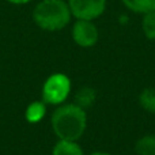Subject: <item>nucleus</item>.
I'll use <instances>...</instances> for the list:
<instances>
[{
  "instance_id": "obj_6",
  "label": "nucleus",
  "mask_w": 155,
  "mask_h": 155,
  "mask_svg": "<svg viewBox=\"0 0 155 155\" xmlns=\"http://www.w3.org/2000/svg\"><path fill=\"white\" fill-rule=\"evenodd\" d=\"M129 11L135 14H144L155 11V0H121Z\"/></svg>"
},
{
  "instance_id": "obj_4",
  "label": "nucleus",
  "mask_w": 155,
  "mask_h": 155,
  "mask_svg": "<svg viewBox=\"0 0 155 155\" xmlns=\"http://www.w3.org/2000/svg\"><path fill=\"white\" fill-rule=\"evenodd\" d=\"M71 15L82 21H94L105 12L106 0H70Z\"/></svg>"
},
{
  "instance_id": "obj_2",
  "label": "nucleus",
  "mask_w": 155,
  "mask_h": 155,
  "mask_svg": "<svg viewBox=\"0 0 155 155\" xmlns=\"http://www.w3.org/2000/svg\"><path fill=\"white\" fill-rule=\"evenodd\" d=\"M70 5L64 0H41L33 11V21L45 31H59L71 21Z\"/></svg>"
},
{
  "instance_id": "obj_5",
  "label": "nucleus",
  "mask_w": 155,
  "mask_h": 155,
  "mask_svg": "<svg viewBox=\"0 0 155 155\" xmlns=\"http://www.w3.org/2000/svg\"><path fill=\"white\" fill-rule=\"evenodd\" d=\"M72 38L80 48H91L95 45L99 38L98 29L93 23V21L76 19L72 26Z\"/></svg>"
},
{
  "instance_id": "obj_3",
  "label": "nucleus",
  "mask_w": 155,
  "mask_h": 155,
  "mask_svg": "<svg viewBox=\"0 0 155 155\" xmlns=\"http://www.w3.org/2000/svg\"><path fill=\"white\" fill-rule=\"evenodd\" d=\"M71 91V80L64 74H53L45 80L42 87V101L49 105H61Z\"/></svg>"
},
{
  "instance_id": "obj_12",
  "label": "nucleus",
  "mask_w": 155,
  "mask_h": 155,
  "mask_svg": "<svg viewBox=\"0 0 155 155\" xmlns=\"http://www.w3.org/2000/svg\"><path fill=\"white\" fill-rule=\"evenodd\" d=\"M142 30H143V34L146 35V38L155 40V11L147 12L143 15Z\"/></svg>"
},
{
  "instance_id": "obj_13",
  "label": "nucleus",
  "mask_w": 155,
  "mask_h": 155,
  "mask_svg": "<svg viewBox=\"0 0 155 155\" xmlns=\"http://www.w3.org/2000/svg\"><path fill=\"white\" fill-rule=\"evenodd\" d=\"M8 3H12V4H26V3L31 2V0H7Z\"/></svg>"
},
{
  "instance_id": "obj_9",
  "label": "nucleus",
  "mask_w": 155,
  "mask_h": 155,
  "mask_svg": "<svg viewBox=\"0 0 155 155\" xmlns=\"http://www.w3.org/2000/svg\"><path fill=\"white\" fill-rule=\"evenodd\" d=\"M97 94L95 90L91 87H83L80 88L75 95V105L80 106L82 109H86V107H90L91 105L95 102Z\"/></svg>"
},
{
  "instance_id": "obj_10",
  "label": "nucleus",
  "mask_w": 155,
  "mask_h": 155,
  "mask_svg": "<svg viewBox=\"0 0 155 155\" xmlns=\"http://www.w3.org/2000/svg\"><path fill=\"white\" fill-rule=\"evenodd\" d=\"M45 110H46L45 102H38V101L33 102V104H30L26 109V120L31 124L38 123V121H41L44 118Z\"/></svg>"
},
{
  "instance_id": "obj_8",
  "label": "nucleus",
  "mask_w": 155,
  "mask_h": 155,
  "mask_svg": "<svg viewBox=\"0 0 155 155\" xmlns=\"http://www.w3.org/2000/svg\"><path fill=\"white\" fill-rule=\"evenodd\" d=\"M137 155H155V135H144L135 143Z\"/></svg>"
},
{
  "instance_id": "obj_14",
  "label": "nucleus",
  "mask_w": 155,
  "mask_h": 155,
  "mask_svg": "<svg viewBox=\"0 0 155 155\" xmlns=\"http://www.w3.org/2000/svg\"><path fill=\"white\" fill-rule=\"evenodd\" d=\"M90 155H112V154L104 153V151H95V153H93V154H90Z\"/></svg>"
},
{
  "instance_id": "obj_11",
  "label": "nucleus",
  "mask_w": 155,
  "mask_h": 155,
  "mask_svg": "<svg viewBox=\"0 0 155 155\" xmlns=\"http://www.w3.org/2000/svg\"><path fill=\"white\" fill-rule=\"evenodd\" d=\"M139 104L146 112L155 113V87H148L140 93Z\"/></svg>"
},
{
  "instance_id": "obj_7",
  "label": "nucleus",
  "mask_w": 155,
  "mask_h": 155,
  "mask_svg": "<svg viewBox=\"0 0 155 155\" xmlns=\"http://www.w3.org/2000/svg\"><path fill=\"white\" fill-rule=\"evenodd\" d=\"M52 155H83V150L76 142L59 140L54 144Z\"/></svg>"
},
{
  "instance_id": "obj_1",
  "label": "nucleus",
  "mask_w": 155,
  "mask_h": 155,
  "mask_svg": "<svg viewBox=\"0 0 155 155\" xmlns=\"http://www.w3.org/2000/svg\"><path fill=\"white\" fill-rule=\"evenodd\" d=\"M86 124L84 109L75 104L61 105L52 114V128L60 140L76 142L84 134Z\"/></svg>"
}]
</instances>
